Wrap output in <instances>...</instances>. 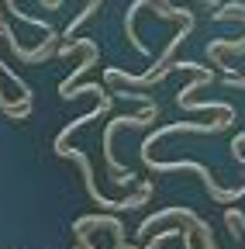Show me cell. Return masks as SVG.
<instances>
[{
    "instance_id": "obj_5",
    "label": "cell",
    "mask_w": 245,
    "mask_h": 249,
    "mask_svg": "<svg viewBox=\"0 0 245 249\" xmlns=\"http://www.w3.org/2000/svg\"><path fill=\"white\" fill-rule=\"evenodd\" d=\"M97 59H100V49H97V42H90V49H86V59L80 62V66H73V73H69L63 83H59V97H66V93L73 90V83H76V80H80V76H83L90 66H97Z\"/></svg>"
},
{
    "instance_id": "obj_2",
    "label": "cell",
    "mask_w": 245,
    "mask_h": 249,
    "mask_svg": "<svg viewBox=\"0 0 245 249\" xmlns=\"http://www.w3.org/2000/svg\"><path fill=\"white\" fill-rule=\"evenodd\" d=\"M156 118H159V104L148 101V104H142L138 114H121V118L107 121V128H104V163H107V173H111V180H114L117 187L135 183V177L114 160V132H117V128H145V124H152Z\"/></svg>"
},
{
    "instance_id": "obj_1",
    "label": "cell",
    "mask_w": 245,
    "mask_h": 249,
    "mask_svg": "<svg viewBox=\"0 0 245 249\" xmlns=\"http://www.w3.org/2000/svg\"><path fill=\"white\" fill-rule=\"evenodd\" d=\"M55 156H63V160H76V163H80V173H83V183H86V194L94 197L100 208H107V211H135V208H142V204L152 197V183H142L138 194H128V197H107L100 187H97V180H94V163H90V156H86L83 149L63 145Z\"/></svg>"
},
{
    "instance_id": "obj_3",
    "label": "cell",
    "mask_w": 245,
    "mask_h": 249,
    "mask_svg": "<svg viewBox=\"0 0 245 249\" xmlns=\"http://www.w3.org/2000/svg\"><path fill=\"white\" fill-rule=\"evenodd\" d=\"M173 218H180L183 225H190V229H197V232H200V239H204V249H218V246H214V239H211V232H207V225L200 222V218H197L194 211H183V208H166V211H159V214H152V218H145V222L138 225V235H152V229H159V225L173 222Z\"/></svg>"
},
{
    "instance_id": "obj_6",
    "label": "cell",
    "mask_w": 245,
    "mask_h": 249,
    "mask_svg": "<svg viewBox=\"0 0 245 249\" xmlns=\"http://www.w3.org/2000/svg\"><path fill=\"white\" fill-rule=\"evenodd\" d=\"M100 4H104V0H86V4H83V11H80V14L69 21V28H66V42L76 35V31H80L83 24H86V18H90V14H94V11H100Z\"/></svg>"
},
{
    "instance_id": "obj_7",
    "label": "cell",
    "mask_w": 245,
    "mask_h": 249,
    "mask_svg": "<svg viewBox=\"0 0 245 249\" xmlns=\"http://www.w3.org/2000/svg\"><path fill=\"white\" fill-rule=\"evenodd\" d=\"M73 249H97V246L90 242V239H76V242H73Z\"/></svg>"
},
{
    "instance_id": "obj_4",
    "label": "cell",
    "mask_w": 245,
    "mask_h": 249,
    "mask_svg": "<svg viewBox=\"0 0 245 249\" xmlns=\"http://www.w3.org/2000/svg\"><path fill=\"white\" fill-rule=\"evenodd\" d=\"M90 229H104V232H111L114 249H131V246L125 242V225H121L117 218H111V214H83L80 222L73 225V235H76V239H83Z\"/></svg>"
}]
</instances>
